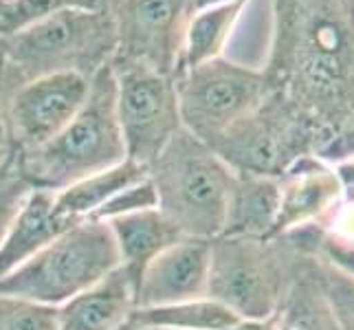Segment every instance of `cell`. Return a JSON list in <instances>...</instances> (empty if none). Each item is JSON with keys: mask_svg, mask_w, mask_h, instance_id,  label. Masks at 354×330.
I'll return each mask as SVG.
<instances>
[{"mask_svg": "<svg viewBox=\"0 0 354 330\" xmlns=\"http://www.w3.org/2000/svg\"><path fill=\"white\" fill-rule=\"evenodd\" d=\"M264 75L330 141L354 119V0H271Z\"/></svg>", "mask_w": 354, "mask_h": 330, "instance_id": "obj_1", "label": "cell"}, {"mask_svg": "<svg viewBox=\"0 0 354 330\" xmlns=\"http://www.w3.org/2000/svg\"><path fill=\"white\" fill-rule=\"evenodd\" d=\"M117 46L106 0L97 9H64L0 38V106L22 84L55 73L93 77Z\"/></svg>", "mask_w": 354, "mask_h": 330, "instance_id": "obj_2", "label": "cell"}, {"mask_svg": "<svg viewBox=\"0 0 354 330\" xmlns=\"http://www.w3.org/2000/svg\"><path fill=\"white\" fill-rule=\"evenodd\" d=\"M126 161L121 137L115 73L111 64L91 77V91L71 124L42 148L14 156V169L33 190L59 192L82 178Z\"/></svg>", "mask_w": 354, "mask_h": 330, "instance_id": "obj_3", "label": "cell"}, {"mask_svg": "<svg viewBox=\"0 0 354 330\" xmlns=\"http://www.w3.org/2000/svg\"><path fill=\"white\" fill-rule=\"evenodd\" d=\"M156 207L183 238L214 240L223 234L236 172L212 145L180 128L148 165Z\"/></svg>", "mask_w": 354, "mask_h": 330, "instance_id": "obj_4", "label": "cell"}, {"mask_svg": "<svg viewBox=\"0 0 354 330\" xmlns=\"http://www.w3.org/2000/svg\"><path fill=\"white\" fill-rule=\"evenodd\" d=\"M299 260L282 238L218 236L212 240L207 297L240 320H268L282 311Z\"/></svg>", "mask_w": 354, "mask_h": 330, "instance_id": "obj_5", "label": "cell"}, {"mask_svg": "<svg viewBox=\"0 0 354 330\" xmlns=\"http://www.w3.org/2000/svg\"><path fill=\"white\" fill-rule=\"evenodd\" d=\"M117 266L119 253L111 227L102 220H84L0 279V295L59 309Z\"/></svg>", "mask_w": 354, "mask_h": 330, "instance_id": "obj_6", "label": "cell"}, {"mask_svg": "<svg viewBox=\"0 0 354 330\" xmlns=\"http://www.w3.org/2000/svg\"><path fill=\"white\" fill-rule=\"evenodd\" d=\"M328 139L282 93L266 100L231 126L212 148L236 174L282 178L299 158L317 154Z\"/></svg>", "mask_w": 354, "mask_h": 330, "instance_id": "obj_7", "label": "cell"}, {"mask_svg": "<svg viewBox=\"0 0 354 330\" xmlns=\"http://www.w3.org/2000/svg\"><path fill=\"white\" fill-rule=\"evenodd\" d=\"M174 82L183 128L207 145L253 113L273 91L262 71L227 57L183 68Z\"/></svg>", "mask_w": 354, "mask_h": 330, "instance_id": "obj_8", "label": "cell"}, {"mask_svg": "<svg viewBox=\"0 0 354 330\" xmlns=\"http://www.w3.org/2000/svg\"><path fill=\"white\" fill-rule=\"evenodd\" d=\"M106 5L117 33L111 66H145L176 77L194 16L192 0H106Z\"/></svg>", "mask_w": 354, "mask_h": 330, "instance_id": "obj_9", "label": "cell"}, {"mask_svg": "<svg viewBox=\"0 0 354 330\" xmlns=\"http://www.w3.org/2000/svg\"><path fill=\"white\" fill-rule=\"evenodd\" d=\"M113 68V66H111ZM115 104L126 158L148 169L183 128L176 82L145 66L113 68Z\"/></svg>", "mask_w": 354, "mask_h": 330, "instance_id": "obj_10", "label": "cell"}, {"mask_svg": "<svg viewBox=\"0 0 354 330\" xmlns=\"http://www.w3.org/2000/svg\"><path fill=\"white\" fill-rule=\"evenodd\" d=\"M91 91L82 73H55L22 84L0 106L5 143L11 156L38 150L62 132L80 113Z\"/></svg>", "mask_w": 354, "mask_h": 330, "instance_id": "obj_11", "label": "cell"}, {"mask_svg": "<svg viewBox=\"0 0 354 330\" xmlns=\"http://www.w3.org/2000/svg\"><path fill=\"white\" fill-rule=\"evenodd\" d=\"M212 240L180 238L143 268L137 282V309L167 306L207 297Z\"/></svg>", "mask_w": 354, "mask_h": 330, "instance_id": "obj_12", "label": "cell"}, {"mask_svg": "<svg viewBox=\"0 0 354 330\" xmlns=\"http://www.w3.org/2000/svg\"><path fill=\"white\" fill-rule=\"evenodd\" d=\"M279 212L271 238L306 225H324L346 199V187L335 165L317 154L299 158L279 178Z\"/></svg>", "mask_w": 354, "mask_h": 330, "instance_id": "obj_13", "label": "cell"}, {"mask_svg": "<svg viewBox=\"0 0 354 330\" xmlns=\"http://www.w3.org/2000/svg\"><path fill=\"white\" fill-rule=\"evenodd\" d=\"M137 309V282L117 266L102 282L57 309V330H119Z\"/></svg>", "mask_w": 354, "mask_h": 330, "instance_id": "obj_14", "label": "cell"}, {"mask_svg": "<svg viewBox=\"0 0 354 330\" xmlns=\"http://www.w3.org/2000/svg\"><path fill=\"white\" fill-rule=\"evenodd\" d=\"M75 225L80 223H73L55 212L53 192L31 190L0 247V279Z\"/></svg>", "mask_w": 354, "mask_h": 330, "instance_id": "obj_15", "label": "cell"}, {"mask_svg": "<svg viewBox=\"0 0 354 330\" xmlns=\"http://www.w3.org/2000/svg\"><path fill=\"white\" fill-rule=\"evenodd\" d=\"M106 225L111 227L113 240L117 244L119 266L126 268L134 277V282H139L143 268L158 253L183 238L180 231L161 214L158 207H148V210L111 218L106 220Z\"/></svg>", "mask_w": 354, "mask_h": 330, "instance_id": "obj_16", "label": "cell"}, {"mask_svg": "<svg viewBox=\"0 0 354 330\" xmlns=\"http://www.w3.org/2000/svg\"><path fill=\"white\" fill-rule=\"evenodd\" d=\"M279 178L236 174L221 236L271 238L279 212Z\"/></svg>", "mask_w": 354, "mask_h": 330, "instance_id": "obj_17", "label": "cell"}, {"mask_svg": "<svg viewBox=\"0 0 354 330\" xmlns=\"http://www.w3.org/2000/svg\"><path fill=\"white\" fill-rule=\"evenodd\" d=\"M145 176H148V169L126 158L124 163L106 169V172L93 174L88 178L73 183L64 190L53 192L55 212L73 220V223L95 220L108 201H113L121 190L143 181Z\"/></svg>", "mask_w": 354, "mask_h": 330, "instance_id": "obj_18", "label": "cell"}, {"mask_svg": "<svg viewBox=\"0 0 354 330\" xmlns=\"http://www.w3.org/2000/svg\"><path fill=\"white\" fill-rule=\"evenodd\" d=\"M238 320L225 304L198 297L167 306L134 309L128 322L134 330H227Z\"/></svg>", "mask_w": 354, "mask_h": 330, "instance_id": "obj_19", "label": "cell"}, {"mask_svg": "<svg viewBox=\"0 0 354 330\" xmlns=\"http://www.w3.org/2000/svg\"><path fill=\"white\" fill-rule=\"evenodd\" d=\"M244 3L247 0L194 11L185 35V51H183L180 71L225 55Z\"/></svg>", "mask_w": 354, "mask_h": 330, "instance_id": "obj_20", "label": "cell"}, {"mask_svg": "<svg viewBox=\"0 0 354 330\" xmlns=\"http://www.w3.org/2000/svg\"><path fill=\"white\" fill-rule=\"evenodd\" d=\"M306 271L337 330H354V277L319 255H306Z\"/></svg>", "mask_w": 354, "mask_h": 330, "instance_id": "obj_21", "label": "cell"}, {"mask_svg": "<svg viewBox=\"0 0 354 330\" xmlns=\"http://www.w3.org/2000/svg\"><path fill=\"white\" fill-rule=\"evenodd\" d=\"M104 0H11L0 7V38L64 9H97Z\"/></svg>", "mask_w": 354, "mask_h": 330, "instance_id": "obj_22", "label": "cell"}, {"mask_svg": "<svg viewBox=\"0 0 354 330\" xmlns=\"http://www.w3.org/2000/svg\"><path fill=\"white\" fill-rule=\"evenodd\" d=\"M0 330H57V309L24 297L0 295Z\"/></svg>", "mask_w": 354, "mask_h": 330, "instance_id": "obj_23", "label": "cell"}, {"mask_svg": "<svg viewBox=\"0 0 354 330\" xmlns=\"http://www.w3.org/2000/svg\"><path fill=\"white\" fill-rule=\"evenodd\" d=\"M31 190L33 187L14 167L0 176V247H3V242L9 234V227L16 220L18 212L22 210Z\"/></svg>", "mask_w": 354, "mask_h": 330, "instance_id": "obj_24", "label": "cell"}, {"mask_svg": "<svg viewBox=\"0 0 354 330\" xmlns=\"http://www.w3.org/2000/svg\"><path fill=\"white\" fill-rule=\"evenodd\" d=\"M148 207H156V194H154L150 178L145 176L143 181L134 183V185H130L126 190H121L113 201H108L100 210L95 220L106 223V220H111V218L124 216L130 212H139V210H148Z\"/></svg>", "mask_w": 354, "mask_h": 330, "instance_id": "obj_25", "label": "cell"}, {"mask_svg": "<svg viewBox=\"0 0 354 330\" xmlns=\"http://www.w3.org/2000/svg\"><path fill=\"white\" fill-rule=\"evenodd\" d=\"M315 255H319L326 262L337 266L339 271L354 277V238L339 236L326 229L319 244H317Z\"/></svg>", "mask_w": 354, "mask_h": 330, "instance_id": "obj_26", "label": "cell"}, {"mask_svg": "<svg viewBox=\"0 0 354 330\" xmlns=\"http://www.w3.org/2000/svg\"><path fill=\"white\" fill-rule=\"evenodd\" d=\"M227 330H279V313L268 320H238Z\"/></svg>", "mask_w": 354, "mask_h": 330, "instance_id": "obj_27", "label": "cell"}, {"mask_svg": "<svg viewBox=\"0 0 354 330\" xmlns=\"http://www.w3.org/2000/svg\"><path fill=\"white\" fill-rule=\"evenodd\" d=\"M335 172L339 174L341 183H344L346 192H352L354 190V156L352 158H346V161H341L335 165Z\"/></svg>", "mask_w": 354, "mask_h": 330, "instance_id": "obj_28", "label": "cell"}, {"mask_svg": "<svg viewBox=\"0 0 354 330\" xmlns=\"http://www.w3.org/2000/svg\"><path fill=\"white\" fill-rule=\"evenodd\" d=\"M11 167H14V156H11V152L7 148H0V176L9 172Z\"/></svg>", "mask_w": 354, "mask_h": 330, "instance_id": "obj_29", "label": "cell"}, {"mask_svg": "<svg viewBox=\"0 0 354 330\" xmlns=\"http://www.w3.org/2000/svg\"><path fill=\"white\" fill-rule=\"evenodd\" d=\"M229 3H242V0H192L194 11L205 7H216V5H229Z\"/></svg>", "mask_w": 354, "mask_h": 330, "instance_id": "obj_30", "label": "cell"}, {"mask_svg": "<svg viewBox=\"0 0 354 330\" xmlns=\"http://www.w3.org/2000/svg\"><path fill=\"white\" fill-rule=\"evenodd\" d=\"M0 148H7V143H5V137L0 134Z\"/></svg>", "mask_w": 354, "mask_h": 330, "instance_id": "obj_31", "label": "cell"}, {"mask_svg": "<svg viewBox=\"0 0 354 330\" xmlns=\"http://www.w3.org/2000/svg\"><path fill=\"white\" fill-rule=\"evenodd\" d=\"M7 3H11V0H0V7H3V5H7Z\"/></svg>", "mask_w": 354, "mask_h": 330, "instance_id": "obj_32", "label": "cell"}]
</instances>
